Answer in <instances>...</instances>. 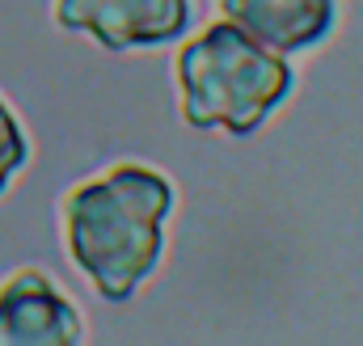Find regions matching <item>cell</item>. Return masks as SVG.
<instances>
[{"mask_svg":"<svg viewBox=\"0 0 363 346\" xmlns=\"http://www.w3.org/2000/svg\"><path fill=\"white\" fill-rule=\"evenodd\" d=\"M174 211L169 173L148 161H114L64 190L60 241L97 300L131 304L165 262Z\"/></svg>","mask_w":363,"mask_h":346,"instance_id":"6da1fadb","label":"cell"},{"mask_svg":"<svg viewBox=\"0 0 363 346\" xmlns=\"http://www.w3.org/2000/svg\"><path fill=\"white\" fill-rule=\"evenodd\" d=\"M30 165V135L21 127V118L13 114V106L0 97V194L13 186V177Z\"/></svg>","mask_w":363,"mask_h":346,"instance_id":"8992f818","label":"cell"},{"mask_svg":"<svg viewBox=\"0 0 363 346\" xmlns=\"http://www.w3.org/2000/svg\"><path fill=\"white\" fill-rule=\"evenodd\" d=\"M85 334L77 300L43 266H17L0 283V346H77Z\"/></svg>","mask_w":363,"mask_h":346,"instance_id":"277c9868","label":"cell"},{"mask_svg":"<svg viewBox=\"0 0 363 346\" xmlns=\"http://www.w3.org/2000/svg\"><path fill=\"white\" fill-rule=\"evenodd\" d=\"M174 89L178 118L190 131L250 140L296 93V68L291 55H279L216 17L174 43Z\"/></svg>","mask_w":363,"mask_h":346,"instance_id":"7a4b0ae2","label":"cell"},{"mask_svg":"<svg viewBox=\"0 0 363 346\" xmlns=\"http://www.w3.org/2000/svg\"><path fill=\"white\" fill-rule=\"evenodd\" d=\"M51 21L64 34H85L101 51H161L194 26L190 0H51Z\"/></svg>","mask_w":363,"mask_h":346,"instance_id":"3957f363","label":"cell"},{"mask_svg":"<svg viewBox=\"0 0 363 346\" xmlns=\"http://www.w3.org/2000/svg\"><path fill=\"white\" fill-rule=\"evenodd\" d=\"M216 17L279 55H308L334 38L342 0H216Z\"/></svg>","mask_w":363,"mask_h":346,"instance_id":"5b68a950","label":"cell"}]
</instances>
